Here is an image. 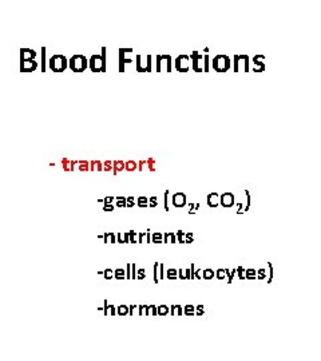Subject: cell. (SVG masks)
Listing matches in <instances>:
<instances>
[{"instance_id": "1", "label": "cell", "mask_w": 321, "mask_h": 361, "mask_svg": "<svg viewBox=\"0 0 321 361\" xmlns=\"http://www.w3.org/2000/svg\"><path fill=\"white\" fill-rule=\"evenodd\" d=\"M107 50L106 47H102L101 55H92L89 59L90 68L92 73H106L107 71V58H106Z\"/></svg>"}, {"instance_id": "2", "label": "cell", "mask_w": 321, "mask_h": 361, "mask_svg": "<svg viewBox=\"0 0 321 361\" xmlns=\"http://www.w3.org/2000/svg\"><path fill=\"white\" fill-rule=\"evenodd\" d=\"M90 67L89 63V59L85 56V55H74L68 59V68L73 71V73H83L86 71V68Z\"/></svg>"}, {"instance_id": "3", "label": "cell", "mask_w": 321, "mask_h": 361, "mask_svg": "<svg viewBox=\"0 0 321 361\" xmlns=\"http://www.w3.org/2000/svg\"><path fill=\"white\" fill-rule=\"evenodd\" d=\"M49 68L54 73H63L68 68V59L64 55H54L49 61Z\"/></svg>"}, {"instance_id": "4", "label": "cell", "mask_w": 321, "mask_h": 361, "mask_svg": "<svg viewBox=\"0 0 321 361\" xmlns=\"http://www.w3.org/2000/svg\"><path fill=\"white\" fill-rule=\"evenodd\" d=\"M173 59L170 55H157L155 56V71L157 73H171Z\"/></svg>"}, {"instance_id": "5", "label": "cell", "mask_w": 321, "mask_h": 361, "mask_svg": "<svg viewBox=\"0 0 321 361\" xmlns=\"http://www.w3.org/2000/svg\"><path fill=\"white\" fill-rule=\"evenodd\" d=\"M152 55H137L135 56V70L138 73H152L153 62Z\"/></svg>"}, {"instance_id": "6", "label": "cell", "mask_w": 321, "mask_h": 361, "mask_svg": "<svg viewBox=\"0 0 321 361\" xmlns=\"http://www.w3.org/2000/svg\"><path fill=\"white\" fill-rule=\"evenodd\" d=\"M212 67L217 73H225L231 68V59L226 55H217L212 61Z\"/></svg>"}, {"instance_id": "7", "label": "cell", "mask_w": 321, "mask_h": 361, "mask_svg": "<svg viewBox=\"0 0 321 361\" xmlns=\"http://www.w3.org/2000/svg\"><path fill=\"white\" fill-rule=\"evenodd\" d=\"M190 56V61L193 63V70L195 73H204L205 71V56L204 54L200 51H193Z\"/></svg>"}, {"instance_id": "8", "label": "cell", "mask_w": 321, "mask_h": 361, "mask_svg": "<svg viewBox=\"0 0 321 361\" xmlns=\"http://www.w3.org/2000/svg\"><path fill=\"white\" fill-rule=\"evenodd\" d=\"M133 52V49H119L118 50V68H119V73H125V67L126 65L133 63V61L128 58V54Z\"/></svg>"}, {"instance_id": "9", "label": "cell", "mask_w": 321, "mask_h": 361, "mask_svg": "<svg viewBox=\"0 0 321 361\" xmlns=\"http://www.w3.org/2000/svg\"><path fill=\"white\" fill-rule=\"evenodd\" d=\"M190 56L189 55H178L174 61V68L178 73H188L190 70Z\"/></svg>"}, {"instance_id": "10", "label": "cell", "mask_w": 321, "mask_h": 361, "mask_svg": "<svg viewBox=\"0 0 321 361\" xmlns=\"http://www.w3.org/2000/svg\"><path fill=\"white\" fill-rule=\"evenodd\" d=\"M171 204H173V207H177V209L186 207V205H188V198H186V194H173V195H171Z\"/></svg>"}, {"instance_id": "11", "label": "cell", "mask_w": 321, "mask_h": 361, "mask_svg": "<svg viewBox=\"0 0 321 361\" xmlns=\"http://www.w3.org/2000/svg\"><path fill=\"white\" fill-rule=\"evenodd\" d=\"M248 56H234V71H240L244 70L248 71L249 63H248Z\"/></svg>"}, {"instance_id": "12", "label": "cell", "mask_w": 321, "mask_h": 361, "mask_svg": "<svg viewBox=\"0 0 321 361\" xmlns=\"http://www.w3.org/2000/svg\"><path fill=\"white\" fill-rule=\"evenodd\" d=\"M38 68L37 61H20V73H32Z\"/></svg>"}, {"instance_id": "13", "label": "cell", "mask_w": 321, "mask_h": 361, "mask_svg": "<svg viewBox=\"0 0 321 361\" xmlns=\"http://www.w3.org/2000/svg\"><path fill=\"white\" fill-rule=\"evenodd\" d=\"M219 204L224 207H231L234 205V195L231 193L222 194L219 197Z\"/></svg>"}, {"instance_id": "14", "label": "cell", "mask_w": 321, "mask_h": 361, "mask_svg": "<svg viewBox=\"0 0 321 361\" xmlns=\"http://www.w3.org/2000/svg\"><path fill=\"white\" fill-rule=\"evenodd\" d=\"M37 51L31 49H20V61H35Z\"/></svg>"}, {"instance_id": "15", "label": "cell", "mask_w": 321, "mask_h": 361, "mask_svg": "<svg viewBox=\"0 0 321 361\" xmlns=\"http://www.w3.org/2000/svg\"><path fill=\"white\" fill-rule=\"evenodd\" d=\"M207 205L210 207H217L219 205V195L217 193H210L206 198Z\"/></svg>"}, {"instance_id": "16", "label": "cell", "mask_w": 321, "mask_h": 361, "mask_svg": "<svg viewBox=\"0 0 321 361\" xmlns=\"http://www.w3.org/2000/svg\"><path fill=\"white\" fill-rule=\"evenodd\" d=\"M75 166H77V161H70L67 158L62 159V168L64 171H74Z\"/></svg>"}, {"instance_id": "17", "label": "cell", "mask_w": 321, "mask_h": 361, "mask_svg": "<svg viewBox=\"0 0 321 361\" xmlns=\"http://www.w3.org/2000/svg\"><path fill=\"white\" fill-rule=\"evenodd\" d=\"M126 170V162L123 161H113V174L116 176L119 171Z\"/></svg>"}, {"instance_id": "18", "label": "cell", "mask_w": 321, "mask_h": 361, "mask_svg": "<svg viewBox=\"0 0 321 361\" xmlns=\"http://www.w3.org/2000/svg\"><path fill=\"white\" fill-rule=\"evenodd\" d=\"M177 240V233H165L164 234V244H176Z\"/></svg>"}, {"instance_id": "19", "label": "cell", "mask_w": 321, "mask_h": 361, "mask_svg": "<svg viewBox=\"0 0 321 361\" xmlns=\"http://www.w3.org/2000/svg\"><path fill=\"white\" fill-rule=\"evenodd\" d=\"M103 243L104 244H116V233H104L103 234Z\"/></svg>"}, {"instance_id": "20", "label": "cell", "mask_w": 321, "mask_h": 361, "mask_svg": "<svg viewBox=\"0 0 321 361\" xmlns=\"http://www.w3.org/2000/svg\"><path fill=\"white\" fill-rule=\"evenodd\" d=\"M116 241H118V244H130V234L128 233H118Z\"/></svg>"}, {"instance_id": "21", "label": "cell", "mask_w": 321, "mask_h": 361, "mask_svg": "<svg viewBox=\"0 0 321 361\" xmlns=\"http://www.w3.org/2000/svg\"><path fill=\"white\" fill-rule=\"evenodd\" d=\"M77 166L79 171H90V162L87 161H77Z\"/></svg>"}, {"instance_id": "22", "label": "cell", "mask_w": 321, "mask_h": 361, "mask_svg": "<svg viewBox=\"0 0 321 361\" xmlns=\"http://www.w3.org/2000/svg\"><path fill=\"white\" fill-rule=\"evenodd\" d=\"M90 171H103V162H101V161H91Z\"/></svg>"}, {"instance_id": "23", "label": "cell", "mask_w": 321, "mask_h": 361, "mask_svg": "<svg viewBox=\"0 0 321 361\" xmlns=\"http://www.w3.org/2000/svg\"><path fill=\"white\" fill-rule=\"evenodd\" d=\"M42 73H46V68H47V65H49V62H47V59H46V47H42Z\"/></svg>"}, {"instance_id": "24", "label": "cell", "mask_w": 321, "mask_h": 361, "mask_svg": "<svg viewBox=\"0 0 321 361\" xmlns=\"http://www.w3.org/2000/svg\"><path fill=\"white\" fill-rule=\"evenodd\" d=\"M152 243L153 244H162L164 243V234L162 233H153L152 234Z\"/></svg>"}, {"instance_id": "25", "label": "cell", "mask_w": 321, "mask_h": 361, "mask_svg": "<svg viewBox=\"0 0 321 361\" xmlns=\"http://www.w3.org/2000/svg\"><path fill=\"white\" fill-rule=\"evenodd\" d=\"M166 279L167 280H177L178 279V271L177 269H167L166 271Z\"/></svg>"}, {"instance_id": "26", "label": "cell", "mask_w": 321, "mask_h": 361, "mask_svg": "<svg viewBox=\"0 0 321 361\" xmlns=\"http://www.w3.org/2000/svg\"><path fill=\"white\" fill-rule=\"evenodd\" d=\"M183 314H185V316H195V307L190 305V304L185 305V307H183Z\"/></svg>"}, {"instance_id": "27", "label": "cell", "mask_w": 321, "mask_h": 361, "mask_svg": "<svg viewBox=\"0 0 321 361\" xmlns=\"http://www.w3.org/2000/svg\"><path fill=\"white\" fill-rule=\"evenodd\" d=\"M170 313H171V316H182L183 314V308L181 305H171Z\"/></svg>"}, {"instance_id": "28", "label": "cell", "mask_w": 321, "mask_h": 361, "mask_svg": "<svg viewBox=\"0 0 321 361\" xmlns=\"http://www.w3.org/2000/svg\"><path fill=\"white\" fill-rule=\"evenodd\" d=\"M137 207H142V209L149 207V198H147V197H140V198H137Z\"/></svg>"}, {"instance_id": "29", "label": "cell", "mask_w": 321, "mask_h": 361, "mask_svg": "<svg viewBox=\"0 0 321 361\" xmlns=\"http://www.w3.org/2000/svg\"><path fill=\"white\" fill-rule=\"evenodd\" d=\"M116 207H128V198L126 197H116Z\"/></svg>"}, {"instance_id": "30", "label": "cell", "mask_w": 321, "mask_h": 361, "mask_svg": "<svg viewBox=\"0 0 321 361\" xmlns=\"http://www.w3.org/2000/svg\"><path fill=\"white\" fill-rule=\"evenodd\" d=\"M114 279L116 280H125L126 279V271H123L122 268H118L114 271Z\"/></svg>"}, {"instance_id": "31", "label": "cell", "mask_w": 321, "mask_h": 361, "mask_svg": "<svg viewBox=\"0 0 321 361\" xmlns=\"http://www.w3.org/2000/svg\"><path fill=\"white\" fill-rule=\"evenodd\" d=\"M128 310H130V308L128 305H119L118 310H116V314L118 316H126V314H128Z\"/></svg>"}, {"instance_id": "32", "label": "cell", "mask_w": 321, "mask_h": 361, "mask_svg": "<svg viewBox=\"0 0 321 361\" xmlns=\"http://www.w3.org/2000/svg\"><path fill=\"white\" fill-rule=\"evenodd\" d=\"M170 313V308L167 305H159L158 307V316H167Z\"/></svg>"}, {"instance_id": "33", "label": "cell", "mask_w": 321, "mask_h": 361, "mask_svg": "<svg viewBox=\"0 0 321 361\" xmlns=\"http://www.w3.org/2000/svg\"><path fill=\"white\" fill-rule=\"evenodd\" d=\"M138 169V164L134 161H128L126 162V171H135Z\"/></svg>"}, {"instance_id": "34", "label": "cell", "mask_w": 321, "mask_h": 361, "mask_svg": "<svg viewBox=\"0 0 321 361\" xmlns=\"http://www.w3.org/2000/svg\"><path fill=\"white\" fill-rule=\"evenodd\" d=\"M147 240H149V232L147 231H146V233H140V235H138L140 244H147Z\"/></svg>"}, {"instance_id": "35", "label": "cell", "mask_w": 321, "mask_h": 361, "mask_svg": "<svg viewBox=\"0 0 321 361\" xmlns=\"http://www.w3.org/2000/svg\"><path fill=\"white\" fill-rule=\"evenodd\" d=\"M158 269H159V262H155V269H153V277H155V284H158L159 283V273H158Z\"/></svg>"}, {"instance_id": "36", "label": "cell", "mask_w": 321, "mask_h": 361, "mask_svg": "<svg viewBox=\"0 0 321 361\" xmlns=\"http://www.w3.org/2000/svg\"><path fill=\"white\" fill-rule=\"evenodd\" d=\"M103 171H111L113 173V161H104L103 162Z\"/></svg>"}, {"instance_id": "37", "label": "cell", "mask_w": 321, "mask_h": 361, "mask_svg": "<svg viewBox=\"0 0 321 361\" xmlns=\"http://www.w3.org/2000/svg\"><path fill=\"white\" fill-rule=\"evenodd\" d=\"M213 277H214V271H212V269H205L204 271V276H202L204 280H212Z\"/></svg>"}, {"instance_id": "38", "label": "cell", "mask_w": 321, "mask_h": 361, "mask_svg": "<svg viewBox=\"0 0 321 361\" xmlns=\"http://www.w3.org/2000/svg\"><path fill=\"white\" fill-rule=\"evenodd\" d=\"M128 234H130V244H137V243H138V235H137V233L134 232V231H130Z\"/></svg>"}, {"instance_id": "39", "label": "cell", "mask_w": 321, "mask_h": 361, "mask_svg": "<svg viewBox=\"0 0 321 361\" xmlns=\"http://www.w3.org/2000/svg\"><path fill=\"white\" fill-rule=\"evenodd\" d=\"M158 273H159V280H164L166 277V271H165V265L164 264H159Z\"/></svg>"}, {"instance_id": "40", "label": "cell", "mask_w": 321, "mask_h": 361, "mask_svg": "<svg viewBox=\"0 0 321 361\" xmlns=\"http://www.w3.org/2000/svg\"><path fill=\"white\" fill-rule=\"evenodd\" d=\"M103 277H104L106 280H111V279H114V271H113V269H106V271H104V274H103Z\"/></svg>"}, {"instance_id": "41", "label": "cell", "mask_w": 321, "mask_h": 361, "mask_svg": "<svg viewBox=\"0 0 321 361\" xmlns=\"http://www.w3.org/2000/svg\"><path fill=\"white\" fill-rule=\"evenodd\" d=\"M185 237H186V233H183L182 231L177 232V240H178L180 244H186V243H185Z\"/></svg>"}, {"instance_id": "42", "label": "cell", "mask_w": 321, "mask_h": 361, "mask_svg": "<svg viewBox=\"0 0 321 361\" xmlns=\"http://www.w3.org/2000/svg\"><path fill=\"white\" fill-rule=\"evenodd\" d=\"M146 279V271L143 268H140L137 271V280H145Z\"/></svg>"}, {"instance_id": "43", "label": "cell", "mask_w": 321, "mask_h": 361, "mask_svg": "<svg viewBox=\"0 0 321 361\" xmlns=\"http://www.w3.org/2000/svg\"><path fill=\"white\" fill-rule=\"evenodd\" d=\"M149 207H152V209L158 207V198L157 197H150L149 198Z\"/></svg>"}, {"instance_id": "44", "label": "cell", "mask_w": 321, "mask_h": 361, "mask_svg": "<svg viewBox=\"0 0 321 361\" xmlns=\"http://www.w3.org/2000/svg\"><path fill=\"white\" fill-rule=\"evenodd\" d=\"M205 310H204V305H197L195 307V316H204Z\"/></svg>"}, {"instance_id": "45", "label": "cell", "mask_w": 321, "mask_h": 361, "mask_svg": "<svg viewBox=\"0 0 321 361\" xmlns=\"http://www.w3.org/2000/svg\"><path fill=\"white\" fill-rule=\"evenodd\" d=\"M169 194H170V192L169 190H165V197H164V207H165V210L166 212H169L170 210V207H169Z\"/></svg>"}, {"instance_id": "46", "label": "cell", "mask_w": 321, "mask_h": 361, "mask_svg": "<svg viewBox=\"0 0 321 361\" xmlns=\"http://www.w3.org/2000/svg\"><path fill=\"white\" fill-rule=\"evenodd\" d=\"M147 165H149V170L150 171H155V158H147Z\"/></svg>"}, {"instance_id": "47", "label": "cell", "mask_w": 321, "mask_h": 361, "mask_svg": "<svg viewBox=\"0 0 321 361\" xmlns=\"http://www.w3.org/2000/svg\"><path fill=\"white\" fill-rule=\"evenodd\" d=\"M103 314L107 316L109 314V310H110V304H107V300L103 301Z\"/></svg>"}, {"instance_id": "48", "label": "cell", "mask_w": 321, "mask_h": 361, "mask_svg": "<svg viewBox=\"0 0 321 361\" xmlns=\"http://www.w3.org/2000/svg\"><path fill=\"white\" fill-rule=\"evenodd\" d=\"M137 271L135 264H131V280H137Z\"/></svg>"}, {"instance_id": "49", "label": "cell", "mask_w": 321, "mask_h": 361, "mask_svg": "<svg viewBox=\"0 0 321 361\" xmlns=\"http://www.w3.org/2000/svg\"><path fill=\"white\" fill-rule=\"evenodd\" d=\"M114 201H116L114 197H106V198L103 200V204H104V205H113Z\"/></svg>"}, {"instance_id": "50", "label": "cell", "mask_w": 321, "mask_h": 361, "mask_svg": "<svg viewBox=\"0 0 321 361\" xmlns=\"http://www.w3.org/2000/svg\"><path fill=\"white\" fill-rule=\"evenodd\" d=\"M185 243H186V244H193V243H194V237H193V233H186V237H185Z\"/></svg>"}, {"instance_id": "51", "label": "cell", "mask_w": 321, "mask_h": 361, "mask_svg": "<svg viewBox=\"0 0 321 361\" xmlns=\"http://www.w3.org/2000/svg\"><path fill=\"white\" fill-rule=\"evenodd\" d=\"M137 205V200L134 197H128V207H134Z\"/></svg>"}, {"instance_id": "52", "label": "cell", "mask_w": 321, "mask_h": 361, "mask_svg": "<svg viewBox=\"0 0 321 361\" xmlns=\"http://www.w3.org/2000/svg\"><path fill=\"white\" fill-rule=\"evenodd\" d=\"M225 274H226V271H224V269H219L217 273H216V276H217L219 280H224V279H225Z\"/></svg>"}, {"instance_id": "53", "label": "cell", "mask_w": 321, "mask_h": 361, "mask_svg": "<svg viewBox=\"0 0 321 361\" xmlns=\"http://www.w3.org/2000/svg\"><path fill=\"white\" fill-rule=\"evenodd\" d=\"M138 169H140V171L145 170V169H149V165H147V159H146V161H141V162H140V165H138Z\"/></svg>"}, {"instance_id": "54", "label": "cell", "mask_w": 321, "mask_h": 361, "mask_svg": "<svg viewBox=\"0 0 321 361\" xmlns=\"http://www.w3.org/2000/svg\"><path fill=\"white\" fill-rule=\"evenodd\" d=\"M126 280H131V264H128L126 267Z\"/></svg>"}, {"instance_id": "55", "label": "cell", "mask_w": 321, "mask_h": 361, "mask_svg": "<svg viewBox=\"0 0 321 361\" xmlns=\"http://www.w3.org/2000/svg\"><path fill=\"white\" fill-rule=\"evenodd\" d=\"M185 276H186V280H192V269L190 268L185 269Z\"/></svg>"}, {"instance_id": "56", "label": "cell", "mask_w": 321, "mask_h": 361, "mask_svg": "<svg viewBox=\"0 0 321 361\" xmlns=\"http://www.w3.org/2000/svg\"><path fill=\"white\" fill-rule=\"evenodd\" d=\"M109 314H110V316H116V308L114 307V305H111V304H110V310H109Z\"/></svg>"}, {"instance_id": "57", "label": "cell", "mask_w": 321, "mask_h": 361, "mask_svg": "<svg viewBox=\"0 0 321 361\" xmlns=\"http://www.w3.org/2000/svg\"><path fill=\"white\" fill-rule=\"evenodd\" d=\"M150 310H152V316H158V307L150 305Z\"/></svg>"}, {"instance_id": "58", "label": "cell", "mask_w": 321, "mask_h": 361, "mask_svg": "<svg viewBox=\"0 0 321 361\" xmlns=\"http://www.w3.org/2000/svg\"><path fill=\"white\" fill-rule=\"evenodd\" d=\"M209 61H210V59H209V55L205 54V71H204V73H207V71H209V63H210Z\"/></svg>"}, {"instance_id": "59", "label": "cell", "mask_w": 321, "mask_h": 361, "mask_svg": "<svg viewBox=\"0 0 321 361\" xmlns=\"http://www.w3.org/2000/svg\"><path fill=\"white\" fill-rule=\"evenodd\" d=\"M114 210V205H104L103 207V212H113Z\"/></svg>"}, {"instance_id": "60", "label": "cell", "mask_w": 321, "mask_h": 361, "mask_svg": "<svg viewBox=\"0 0 321 361\" xmlns=\"http://www.w3.org/2000/svg\"><path fill=\"white\" fill-rule=\"evenodd\" d=\"M195 204H189V214H194L195 213Z\"/></svg>"}, {"instance_id": "61", "label": "cell", "mask_w": 321, "mask_h": 361, "mask_svg": "<svg viewBox=\"0 0 321 361\" xmlns=\"http://www.w3.org/2000/svg\"><path fill=\"white\" fill-rule=\"evenodd\" d=\"M178 279H180V280H186V276H185V271H182V269H178Z\"/></svg>"}, {"instance_id": "62", "label": "cell", "mask_w": 321, "mask_h": 361, "mask_svg": "<svg viewBox=\"0 0 321 361\" xmlns=\"http://www.w3.org/2000/svg\"><path fill=\"white\" fill-rule=\"evenodd\" d=\"M201 273H202L201 269H197V271H195V276H194V277H195L197 280H202V276H201Z\"/></svg>"}, {"instance_id": "63", "label": "cell", "mask_w": 321, "mask_h": 361, "mask_svg": "<svg viewBox=\"0 0 321 361\" xmlns=\"http://www.w3.org/2000/svg\"><path fill=\"white\" fill-rule=\"evenodd\" d=\"M128 308H130V310H128V314H130V316H133V314H134V310H137L138 307H135V305H130Z\"/></svg>"}, {"instance_id": "64", "label": "cell", "mask_w": 321, "mask_h": 361, "mask_svg": "<svg viewBox=\"0 0 321 361\" xmlns=\"http://www.w3.org/2000/svg\"><path fill=\"white\" fill-rule=\"evenodd\" d=\"M138 313H140V316H143V313H145V305H140V307H138Z\"/></svg>"}]
</instances>
